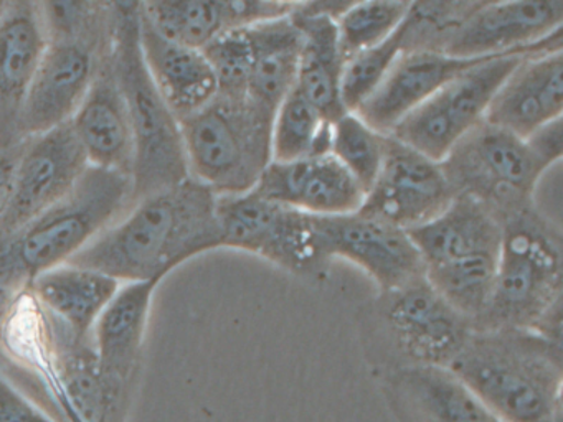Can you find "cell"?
I'll return each mask as SVG.
<instances>
[{
  "mask_svg": "<svg viewBox=\"0 0 563 422\" xmlns=\"http://www.w3.org/2000/svg\"><path fill=\"white\" fill-rule=\"evenodd\" d=\"M292 22L302 35L296 88L328 119L338 121L345 114L341 99L344 59L338 43V20L322 13L314 2H295Z\"/></svg>",
  "mask_w": 563,
  "mask_h": 422,
  "instance_id": "484cf974",
  "label": "cell"
},
{
  "mask_svg": "<svg viewBox=\"0 0 563 422\" xmlns=\"http://www.w3.org/2000/svg\"><path fill=\"white\" fill-rule=\"evenodd\" d=\"M5 2H0V10L4 9Z\"/></svg>",
  "mask_w": 563,
  "mask_h": 422,
  "instance_id": "74e56055",
  "label": "cell"
},
{
  "mask_svg": "<svg viewBox=\"0 0 563 422\" xmlns=\"http://www.w3.org/2000/svg\"><path fill=\"white\" fill-rule=\"evenodd\" d=\"M331 132L332 122L295 86L273 118L272 162L331 154Z\"/></svg>",
  "mask_w": 563,
  "mask_h": 422,
  "instance_id": "f1b7e54d",
  "label": "cell"
},
{
  "mask_svg": "<svg viewBox=\"0 0 563 422\" xmlns=\"http://www.w3.org/2000/svg\"><path fill=\"white\" fill-rule=\"evenodd\" d=\"M562 0L479 2L448 43L444 55L463 59L562 48Z\"/></svg>",
  "mask_w": 563,
  "mask_h": 422,
  "instance_id": "4fadbf2b",
  "label": "cell"
},
{
  "mask_svg": "<svg viewBox=\"0 0 563 422\" xmlns=\"http://www.w3.org/2000/svg\"><path fill=\"white\" fill-rule=\"evenodd\" d=\"M533 155L539 158L540 164L549 170L553 164L562 158L563 132L562 119L550 122L545 127L539 129L536 134L526 138Z\"/></svg>",
  "mask_w": 563,
  "mask_h": 422,
  "instance_id": "d590c367",
  "label": "cell"
},
{
  "mask_svg": "<svg viewBox=\"0 0 563 422\" xmlns=\"http://www.w3.org/2000/svg\"><path fill=\"white\" fill-rule=\"evenodd\" d=\"M387 141V134L375 131L355 112H345L332 122L331 154L355 178L365 193L380 170Z\"/></svg>",
  "mask_w": 563,
  "mask_h": 422,
  "instance_id": "4dcf8cb0",
  "label": "cell"
},
{
  "mask_svg": "<svg viewBox=\"0 0 563 422\" xmlns=\"http://www.w3.org/2000/svg\"><path fill=\"white\" fill-rule=\"evenodd\" d=\"M536 53H510L476 63L410 112L388 135L431 160H443L457 142L484 121L507 76L526 56Z\"/></svg>",
  "mask_w": 563,
  "mask_h": 422,
  "instance_id": "8fae6325",
  "label": "cell"
},
{
  "mask_svg": "<svg viewBox=\"0 0 563 422\" xmlns=\"http://www.w3.org/2000/svg\"><path fill=\"white\" fill-rule=\"evenodd\" d=\"M0 422H58L0 369Z\"/></svg>",
  "mask_w": 563,
  "mask_h": 422,
  "instance_id": "e575fe53",
  "label": "cell"
},
{
  "mask_svg": "<svg viewBox=\"0 0 563 422\" xmlns=\"http://www.w3.org/2000/svg\"><path fill=\"white\" fill-rule=\"evenodd\" d=\"M253 191L314 216L354 213L365 200L361 185L332 154L272 162Z\"/></svg>",
  "mask_w": 563,
  "mask_h": 422,
  "instance_id": "e0dca14e",
  "label": "cell"
},
{
  "mask_svg": "<svg viewBox=\"0 0 563 422\" xmlns=\"http://www.w3.org/2000/svg\"><path fill=\"white\" fill-rule=\"evenodd\" d=\"M164 279L123 284L95 325V355L108 385L133 402L143 366L151 307Z\"/></svg>",
  "mask_w": 563,
  "mask_h": 422,
  "instance_id": "2e32d148",
  "label": "cell"
},
{
  "mask_svg": "<svg viewBox=\"0 0 563 422\" xmlns=\"http://www.w3.org/2000/svg\"><path fill=\"white\" fill-rule=\"evenodd\" d=\"M140 42L147 71L179 121L206 108L217 92L216 73L202 49L161 35L140 10Z\"/></svg>",
  "mask_w": 563,
  "mask_h": 422,
  "instance_id": "cb8c5ba5",
  "label": "cell"
},
{
  "mask_svg": "<svg viewBox=\"0 0 563 422\" xmlns=\"http://www.w3.org/2000/svg\"><path fill=\"white\" fill-rule=\"evenodd\" d=\"M275 112L250 96L216 98L179 121L190 177L217 197L249 193L272 164Z\"/></svg>",
  "mask_w": 563,
  "mask_h": 422,
  "instance_id": "52a82bcc",
  "label": "cell"
},
{
  "mask_svg": "<svg viewBox=\"0 0 563 422\" xmlns=\"http://www.w3.org/2000/svg\"><path fill=\"white\" fill-rule=\"evenodd\" d=\"M202 53L216 73L219 95L246 96L253 63L249 26L222 33Z\"/></svg>",
  "mask_w": 563,
  "mask_h": 422,
  "instance_id": "836d02e7",
  "label": "cell"
},
{
  "mask_svg": "<svg viewBox=\"0 0 563 422\" xmlns=\"http://www.w3.org/2000/svg\"><path fill=\"white\" fill-rule=\"evenodd\" d=\"M440 164L454 197L479 201L499 223L537 207V185L547 171L526 138L486 121Z\"/></svg>",
  "mask_w": 563,
  "mask_h": 422,
  "instance_id": "ba28073f",
  "label": "cell"
},
{
  "mask_svg": "<svg viewBox=\"0 0 563 422\" xmlns=\"http://www.w3.org/2000/svg\"><path fill=\"white\" fill-rule=\"evenodd\" d=\"M222 247L255 254L302 279H324L329 263L316 233L314 214L260 197L255 191L217 197Z\"/></svg>",
  "mask_w": 563,
  "mask_h": 422,
  "instance_id": "9c48e42d",
  "label": "cell"
},
{
  "mask_svg": "<svg viewBox=\"0 0 563 422\" xmlns=\"http://www.w3.org/2000/svg\"><path fill=\"white\" fill-rule=\"evenodd\" d=\"M70 125L84 147L88 164L128 177L133 175L134 135L114 71L111 42Z\"/></svg>",
  "mask_w": 563,
  "mask_h": 422,
  "instance_id": "ac0fdd59",
  "label": "cell"
},
{
  "mask_svg": "<svg viewBox=\"0 0 563 422\" xmlns=\"http://www.w3.org/2000/svg\"><path fill=\"white\" fill-rule=\"evenodd\" d=\"M563 48L526 56L490 101L484 121L520 138L562 119Z\"/></svg>",
  "mask_w": 563,
  "mask_h": 422,
  "instance_id": "ffe728a7",
  "label": "cell"
},
{
  "mask_svg": "<svg viewBox=\"0 0 563 422\" xmlns=\"http://www.w3.org/2000/svg\"><path fill=\"white\" fill-rule=\"evenodd\" d=\"M45 46L41 2H5L0 10V147L24 142L19 118Z\"/></svg>",
  "mask_w": 563,
  "mask_h": 422,
  "instance_id": "d6986e66",
  "label": "cell"
},
{
  "mask_svg": "<svg viewBox=\"0 0 563 422\" xmlns=\"http://www.w3.org/2000/svg\"><path fill=\"white\" fill-rule=\"evenodd\" d=\"M448 369L500 421L562 422V345L530 330H473Z\"/></svg>",
  "mask_w": 563,
  "mask_h": 422,
  "instance_id": "7a4b0ae2",
  "label": "cell"
},
{
  "mask_svg": "<svg viewBox=\"0 0 563 422\" xmlns=\"http://www.w3.org/2000/svg\"><path fill=\"white\" fill-rule=\"evenodd\" d=\"M131 204V177L90 165L67 197L0 244V319L35 277L67 264Z\"/></svg>",
  "mask_w": 563,
  "mask_h": 422,
  "instance_id": "3957f363",
  "label": "cell"
},
{
  "mask_svg": "<svg viewBox=\"0 0 563 422\" xmlns=\"http://www.w3.org/2000/svg\"><path fill=\"white\" fill-rule=\"evenodd\" d=\"M295 2L265 0H154L140 2L141 15L166 38L203 49L230 32L291 13Z\"/></svg>",
  "mask_w": 563,
  "mask_h": 422,
  "instance_id": "7402d4cb",
  "label": "cell"
},
{
  "mask_svg": "<svg viewBox=\"0 0 563 422\" xmlns=\"http://www.w3.org/2000/svg\"><path fill=\"white\" fill-rule=\"evenodd\" d=\"M222 247L217 195L194 180L131 204L67 264L121 284L164 279L187 260Z\"/></svg>",
  "mask_w": 563,
  "mask_h": 422,
  "instance_id": "6da1fadb",
  "label": "cell"
},
{
  "mask_svg": "<svg viewBox=\"0 0 563 422\" xmlns=\"http://www.w3.org/2000/svg\"><path fill=\"white\" fill-rule=\"evenodd\" d=\"M453 200L440 162L388 135L384 162L361 211L411 231L430 223Z\"/></svg>",
  "mask_w": 563,
  "mask_h": 422,
  "instance_id": "9a60e30c",
  "label": "cell"
},
{
  "mask_svg": "<svg viewBox=\"0 0 563 422\" xmlns=\"http://www.w3.org/2000/svg\"><path fill=\"white\" fill-rule=\"evenodd\" d=\"M88 164L70 122L27 138L8 207L0 216V244L67 197Z\"/></svg>",
  "mask_w": 563,
  "mask_h": 422,
  "instance_id": "7c38bea8",
  "label": "cell"
},
{
  "mask_svg": "<svg viewBox=\"0 0 563 422\" xmlns=\"http://www.w3.org/2000/svg\"><path fill=\"white\" fill-rule=\"evenodd\" d=\"M479 2H410L400 25L401 53H444Z\"/></svg>",
  "mask_w": 563,
  "mask_h": 422,
  "instance_id": "1f68e13d",
  "label": "cell"
},
{
  "mask_svg": "<svg viewBox=\"0 0 563 422\" xmlns=\"http://www.w3.org/2000/svg\"><path fill=\"white\" fill-rule=\"evenodd\" d=\"M253 63L246 96L276 112L298 79L302 35L291 15L249 26Z\"/></svg>",
  "mask_w": 563,
  "mask_h": 422,
  "instance_id": "83f0119b",
  "label": "cell"
},
{
  "mask_svg": "<svg viewBox=\"0 0 563 422\" xmlns=\"http://www.w3.org/2000/svg\"><path fill=\"white\" fill-rule=\"evenodd\" d=\"M401 53L400 26L374 48L352 56L342 66L341 99L345 111L355 112L384 81Z\"/></svg>",
  "mask_w": 563,
  "mask_h": 422,
  "instance_id": "d6a6232c",
  "label": "cell"
},
{
  "mask_svg": "<svg viewBox=\"0 0 563 422\" xmlns=\"http://www.w3.org/2000/svg\"><path fill=\"white\" fill-rule=\"evenodd\" d=\"M24 142L12 145V147H0V216L8 207L14 187L15 170H18L19 158L24 151Z\"/></svg>",
  "mask_w": 563,
  "mask_h": 422,
  "instance_id": "8d00e7d4",
  "label": "cell"
},
{
  "mask_svg": "<svg viewBox=\"0 0 563 422\" xmlns=\"http://www.w3.org/2000/svg\"><path fill=\"white\" fill-rule=\"evenodd\" d=\"M111 55L134 135L133 203L189 180L179 119L157 91L140 42V2H113Z\"/></svg>",
  "mask_w": 563,
  "mask_h": 422,
  "instance_id": "5b68a950",
  "label": "cell"
},
{
  "mask_svg": "<svg viewBox=\"0 0 563 422\" xmlns=\"http://www.w3.org/2000/svg\"><path fill=\"white\" fill-rule=\"evenodd\" d=\"M499 257L493 293L474 332L533 330L562 307V231L539 208L500 223Z\"/></svg>",
  "mask_w": 563,
  "mask_h": 422,
  "instance_id": "8992f818",
  "label": "cell"
},
{
  "mask_svg": "<svg viewBox=\"0 0 563 422\" xmlns=\"http://www.w3.org/2000/svg\"><path fill=\"white\" fill-rule=\"evenodd\" d=\"M113 30V2L100 22L70 35L47 36V46L19 118L21 141L71 121L97 75Z\"/></svg>",
  "mask_w": 563,
  "mask_h": 422,
  "instance_id": "30bf717a",
  "label": "cell"
},
{
  "mask_svg": "<svg viewBox=\"0 0 563 422\" xmlns=\"http://www.w3.org/2000/svg\"><path fill=\"white\" fill-rule=\"evenodd\" d=\"M322 254L351 260L368 274L378 290L397 289L424 277L423 260L407 231L364 211L314 216Z\"/></svg>",
  "mask_w": 563,
  "mask_h": 422,
  "instance_id": "5bb4252c",
  "label": "cell"
},
{
  "mask_svg": "<svg viewBox=\"0 0 563 422\" xmlns=\"http://www.w3.org/2000/svg\"><path fill=\"white\" fill-rule=\"evenodd\" d=\"M408 7L410 2L397 0L351 2L335 22L342 59L347 62L352 56L390 38L404 22Z\"/></svg>",
  "mask_w": 563,
  "mask_h": 422,
  "instance_id": "f546056e",
  "label": "cell"
},
{
  "mask_svg": "<svg viewBox=\"0 0 563 422\" xmlns=\"http://www.w3.org/2000/svg\"><path fill=\"white\" fill-rule=\"evenodd\" d=\"M483 59L454 58L438 52L400 53L384 81L355 114L375 131L391 134L410 112Z\"/></svg>",
  "mask_w": 563,
  "mask_h": 422,
  "instance_id": "44dd1931",
  "label": "cell"
},
{
  "mask_svg": "<svg viewBox=\"0 0 563 422\" xmlns=\"http://www.w3.org/2000/svg\"><path fill=\"white\" fill-rule=\"evenodd\" d=\"M407 233L427 269L479 254L499 253L503 227L479 201L457 195L443 213Z\"/></svg>",
  "mask_w": 563,
  "mask_h": 422,
  "instance_id": "4316f807",
  "label": "cell"
},
{
  "mask_svg": "<svg viewBox=\"0 0 563 422\" xmlns=\"http://www.w3.org/2000/svg\"><path fill=\"white\" fill-rule=\"evenodd\" d=\"M123 284L87 267L62 264L32 280L29 290L70 332L77 343H93L95 325Z\"/></svg>",
  "mask_w": 563,
  "mask_h": 422,
  "instance_id": "d4e9b609",
  "label": "cell"
},
{
  "mask_svg": "<svg viewBox=\"0 0 563 422\" xmlns=\"http://www.w3.org/2000/svg\"><path fill=\"white\" fill-rule=\"evenodd\" d=\"M2 365H4V363H2V358H0V369H2Z\"/></svg>",
  "mask_w": 563,
  "mask_h": 422,
  "instance_id": "f35d334b",
  "label": "cell"
},
{
  "mask_svg": "<svg viewBox=\"0 0 563 422\" xmlns=\"http://www.w3.org/2000/svg\"><path fill=\"white\" fill-rule=\"evenodd\" d=\"M382 386L401 422H504L448 368L397 369Z\"/></svg>",
  "mask_w": 563,
  "mask_h": 422,
  "instance_id": "603a6c76",
  "label": "cell"
},
{
  "mask_svg": "<svg viewBox=\"0 0 563 422\" xmlns=\"http://www.w3.org/2000/svg\"><path fill=\"white\" fill-rule=\"evenodd\" d=\"M358 332L365 358L380 376L404 368H450L473 323L450 306L427 277L378 290L362 306Z\"/></svg>",
  "mask_w": 563,
  "mask_h": 422,
  "instance_id": "277c9868",
  "label": "cell"
}]
</instances>
